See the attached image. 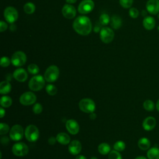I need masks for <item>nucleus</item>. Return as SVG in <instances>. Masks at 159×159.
Segmentation results:
<instances>
[{
  "mask_svg": "<svg viewBox=\"0 0 159 159\" xmlns=\"http://www.w3.org/2000/svg\"><path fill=\"white\" fill-rule=\"evenodd\" d=\"M73 27L78 34L87 35L92 30V24L88 17L79 16L74 20Z\"/></svg>",
  "mask_w": 159,
  "mask_h": 159,
  "instance_id": "f257e3e1",
  "label": "nucleus"
},
{
  "mask_svg": "<svg viewBox=\"0 0 159 159\" xmlns=\"http://www.w3.org/2000/svg\"><path fill=\"white\" fill-rule=\"evenodd\" d=\"M45 78L41 75H36L33 76L29 82V88L34 91L41 90L45 85Z\"/></svg>",
  "mask_w": 159,
  "mask_h": 159,
  "instance_id": "f03ea898",
  "label": "nucleus"
},
{
  "mask_svg": "<svg viewBox=\"0 0 159 159\" xmlns=\"http://www.w3.org/2000/svg\"><path fill=\"white\" fill-rule=\"evenodd\" d=\"M59 69L56 65H51L47 68L45 73L44 78L48 83L55 81L59 76Z\"/></svg>",
  "mask_w": 159,
  "mask_h": 159,
  "instance_id": "7ed1b4c3",
  "label": "nucleus"
},
{
  "mask_svg": "<svg viewBox=\"0 0 159 159\" xmlns=\"http://www.w3.org/2000/svg\"><path fill=\"white\" fill-rule=\"evenodd\" d=\"M25 137L29 142H34L37 141L39 137V131L38 128L34 125H29L25 130Z\"/></svg>",
  "mask_w": 159,
  "mask_h": 159,
  "instance_id": "20e7f679",
  "label": "nucleus"
},
{
  "mask_svg": "<svg viewBox=\"0 0 159 159\" xmlns=\"http://www.w3.org/2000/svg\"><path fill=\"white\" fill-rule=\"evenodd\" d=\"M79 108L80 110L86 113L94 112L96 109L94 102L89 98L82 99L79 102Z\"/></svg>",
  "mask_w": 159,
  "mask_h": 159,
  "instance_id": "39448f33",
  "label": "nucleus"
},
{
  "mask_svg": "<svg viewBox=\"0 0 159 159\" xmlns=\"http://www.w3.org/2000/svg\"><path fill=\"white\" fill-rule=\"evenodd\" d=\"M12 152L17 157H23L28 153L29 147L23 142H17L13 145Z\"/></svg>",
  "mask_w": 159,
  "mask_h": 159,
  "instance_id": "423d86ee",
  "label": "nucleus"
},
{
  "mask_svg": "<svg viewBox=\"0 0 159 159\" xmlns=\"http://www.w3.org/2000/svg\"><path fill=\"white\" fill-rule=\"evenodd\" d=\"M27 60L25 54L22 51L16 52L11 57V63L15 66H23Z\"/></svg>",
  "mask_w": 159,
  "mask_h": 159,
  "instance_id": "0eeeda50",
  "label": "nucleus"
},
{
  "mask_svg": "<svg viewBox=\"0 0 159 159\" xmlns=\"http://www.w3.org/2000/svg\"><path fill=\"white\" fill-rule=\"evenodd\" d=\"M24 129L20 125H14L10 129L9 136L14 141H19L21 140L24 136Z\"/></svg>",
  "mask_w": 159,
  "mask_h": 159,
  "instance_id": "6e6552de",
  "label": "nucleus"
},
{
  "mask_svg": "<svg viewBox=\"0 0 159 159\" xmlns=\"http://www.w3.org/2000/svg\"><path fill=\"white\" fill-rule=\"evenodd\" d=\"M114 37V31L107 27H104L100 30V38L102 42L109 43L112 41Z\"/></svg>",
  "mask_w": 159,
  "mask_h": 159,
  "instance_id": "1a4fd4ad",
  "label": "nucleus"
},
{
  "mask_svg": "<svg viewBox=\"0 0 159 159\" xmlns=\"http://www.w3.org/2000/svg\"><path fill=\"white\" fill-rule=\"evenodd\" d=\"M94 7V3L92 0H83L78 7V11L81 14H86L91 12Z\"/></svg>",
  "mask_w": 159,
  "mask_h": 159,
  "instance_id": "9d476101",
  "label": "nucleus"
},
{
  "mask_svg": "<svg viewBox=\"0 0 159 159\" xmlns=\"http://www.w3.org/2000/svg\"><path fill=\"white\" fill-rule=\"evenodd\" d=\"M4 17L7 22L12 24L17 20L18 18V12L14 7L9 6L5 9L4 11Z\"/></svg>",
  "mask_w": 159,
  "mask_h": 159,
  "instance_id": "9b49d317",
  "label": "nucleus"
},
{
  "mask_svg": "<svg viewBox=\"0 0 159 159\" xmlns=\"http://www.w3.org/2000/svg\"><path fill=\"white\" fill-rule=\"evenodd\" d=\"M36 96L32 92L27 91L23 93L20 98L19 101L24 106H29L33 104L36 101Z\"/></svg>",
  "mask_w": 159,
  "mask_h": 159,
  "instance_id": "f8f14e48",
  "label": "nucleus"
},
{
  "mask_svg": "<svg viewBox=\"0 0 159 159\" xmlns=\"http://www.w3.org/2000/svg\"><path fill=\"white\" fill-rule=\"evenodd\" d=\"M146 9L149 14H157L159 12V0H148L146 3Z\"/></svg>",
  "mask_w": 159,
  "mask_h": 159,
  "instance_id": "ddd939ff",
  "label": "nucleus"
},
{
  "mask_svg": "<svg viewBox=\"0 0 159 159\" xmlns=\"http://www.w3.org/2000/svg\"><path fill=\"white\" fill-rule=\"evenodd\" d=\"M62 14L63 16L68 19H71L75 17L76 16V9L74 6L70 4H65L63 6L62 10Z\"/></svg>",
  "mask_w": 159,
  "mask_h": 159,
  "instance_id": "4468645a",
  "label": "nucleus"
},
{
  "mask_svg": "<svg viewBox=\"0 0 159 159\" xmlns=\"http://www.w3.org/2000/svg\"><path fill=\"white\" fill-rule=\"evenodd\" d=\"M66 128L67 130L72 135L78 134L80 130V126L78 122L74 119H69L66 121Z\"/></svg>",
  "mask_w": 159,
  "mask_h": 159,
  "instance_id": "2eb2a0df",
  "label": "nucleus"
},
{
  "mask_svg": "<svg viewBox=\"0 0 159 159\" xmlns=\"http://www.w3.org/2000/svg\"><path fill=\"white\" fill-rule=\"evenodd\" d=\"M157 124V121L155 118L152 116H148L146 117L143 122H142V127L144 130L147 131H150L153 130Z\"/></svg>",
  "mask_w": 159,
  "mask_h": 159,
  "instance_id": "dca6fc26",
  "label": "nucleus"
},
{
  "mask_svg": "<svg viewBox=\"0 0 159 159\" xmlns=\"http://www.w3.org/2000/svg\"><path fill=\"white\" fill-rule=\"evenodd\" d=\"M81 150V144L80 142V141L77 140H75L69 143L68 151L71 154L73 155H76L80 153Z\"/></svg>",
  "mask_w": 159,
  "mask_h": 159,
  "instance_id": "f3484780",
  "label": "nucleus"
},
{
  "mask_svg": "<svg viewBox=\"0 0 159 159\" xmlns=\"http://www.w3.org/2000/svg\"><path fill=\"white\" fill-rule=\"evenodd\" d=\"M13 77L19 82L25 81L28 77L26 71L23 68H17L13 73Z\"/></svg>",
  "mask_w": 159,
  "mask_h": 159,
  "instance_id": "a211bd4d",
  "label": "nucleus"
},
{
  "mask_svg": "<svg viewBox=\"0 0 159 159\" xmlns=\"http://www.w3.org/2000/svg\"><path fill=\"white\" fill-rule=\"evenodd\" d=\"M155 20L152 16H147L143 20V25L147 30H151L155 26Z\"/></svg>",
  "mask_w": 159,
  "mask_h": 159,
  "instance_id": "6ab92c4d",
  "label": "nucleus"
},
{
  "mask_svg": "<svg viewBox=\"0 0 159 159\" xmlns=\"http://www.w3.org/2000/svg\"><path fill=\"white\" fill-rule=\"evenodd\" d=\"M58 143L62 145H67L70 142V136L64 132H60L57 134L56 137Z\"/></svg>",
  "mask_w": 159,
  "mask_h": 159,
  "instance_id": "aec40b11",
  "label": "nucleus"
},
{
  "mask_svg": "<svg viewBox=\"0 0 159 159\" xmlns=\"http://www.w3.org/2000/svg\"><path fill=\"white\" fill-rule=\"evenodd\" d=\"M138 147L142 150H147L150 147V142L146 137L140 138L138 141Z\"/></svg>",
  "mask_w": 159,
  "mask_h": 159,
  "instance_id": "412c9836",
  "label": "nucleus"
},
{
  "mask_svg": "<svg viewBox=\"0 0 159 159\" xmlns=\"http://www.w3.org/2000/svg\"><path fill=\"white\" fill-rule=\"evenodd\" d=\"M111 25L114 29H118L122 25L121 18L116 15L112 16L111 19Z\"/></svg>",
  "mask_w": 159,
  "mask_h": 159,
  "instance_id": "4be33fe9",
  "label": "nucleus"
},
{
  "mask_svg": "<svg viewBox=\"0 0 159 159\" xmlns=\"http://www.w3.org/2000/svg\"><path fill=\"white\" fill-rule=\"evenodd\" d=\"M147 156L148 159H159V148L152 147L150 148L147 153Z\"/></svg>",
  "mask_w": 159,
  "mask_h": 159,
  "instance_id": "5701e85b",
  "label": "nucleus"
},
{
  "mask_svg": "<svg viewBox=\"0 0 159 159\" xmlns=\"http://www.w3.org/2000/svg\"><path fill=\"white\" fill-rule=\"evenodd\" d=\"M11 90V84L7 81H3L0 84V93L6 94L9 93Z\"/></svg>",
  "mask_w": 159,
  "mask_h": 159,
  "instance_id": "b1692460",
  "label": "nucleus"
},
{
  "mask_svg": "<svg viewBox=\"0 0 159 159\" xmlns=\"http://www.w3.org/2000/svg\"><path fill=\"white\" fill-rule=\"evenodd\" d=\"M98 152L102 155H106L109 153L111 150V147L107 143H101L99 145L98 148Z\"/></svg>",
  "mask_w": 159,
  "mask_h": 159,
  "instance_id": "393cba45",
  "label": "nucleus"
},
{
  "mask_svg": "<svg viewBox=\"0 0 159 159\" xmlns=\"http://www.w3.org/2000/svg\"><path fill=\"white\" fill-rule=\"evenodd\" d=\"M12 99L7 96H3L1 98L0 104L3 107H9L12 104Z\"/></svg>",
  "mask_w": 159,
  "mask_h": 159,
  "instance_id": "a878e982",
  "label": "nucleus"
},
{
  "mask_svg": "<svg viewBox=\"0 0 159 159\" xmlns=\"http://www.w3.org/2000/svg\"><path fill=\"white\" fill-rule=\"evenodd\" d=\"M35 6L32 2H27L24 6V11L27 14H31L34 12Z\"/></svg>",
  "mask_w": 159,
  "mask_h": 159,
  "instance_id": "bb28decb",
  "label": "nucleus"
},
{
  "mask_svg": "<svg viewBox=\"0 0 159 159\" xmlns=\"http://www.w3.org/2000/svg\"><path fill=\"white\" fill-rule=\"evenodd\" d=\"M143 108H144L146 111H153V110L154 109V108H155L154 102H153L152 100H150V99L145 100V101L143 102Z\"/></svg>",
  "mask_w": 159,
  "mask_h": 159,
  "instance_id": "cd10ccee",
  "label": "nucleus"
},
{
  "mask_svg": "<svg viewBox=\"0 0 159 159\" xmlns=\"http://www.w3.org/2000/svg\"><path fill=\"white\" fill-rule=\"evenodd\" d=\"M114 148L115 150H117L118 152H122L123 151L125 148V143L122 140L117 141L114 144Z\"/></svg>",
  "mask_w": 159,
  "mask_h": 159,
  "instance_id": "c85d7f7f",
  "label": "nucleus"
},
{
  "mask_svg": "<svg viewBox=\"0 0 159 159\" xmlns=\"http://www.w3.org/2000/svg\"><path fill=\"white\" fill-rule=\"evenodd\" d=\"M27 70H28V71L30 74H32V75L37 74L39 71V66L36 64H34V63L30 64L27 67Z\"/></svg>",
  "mask_w": 159,
  "mask_h": 159,
  "instance_id": "c756f323",
  "label": "nucleus"
},
{
  "mask_svg": "<svg viewBox=\"0 0 159 159\" xmlns=\"http://www.w3.org/2000/svg\"><path fill=\"white\" fill-rule=\"evenodd\" d=\"M45 89H46L47 93L50 96H53V95L56 94V93L57 92V89L55 87V86H54L53 84H48L46 86Z\"/></svg>",
  "mask_w": 159,
  "mask_h": 159,
  "instance_id": "7c9ffc66",
  "label": "nucleus"
},
{
  "mask_svg": "<svg viewBox=\"0 0 159 159\" xmlns=\"http://www.w3.org/2000/svg\"><path fill=\"white\" fill-rule=\"evenodd\" d=\"M110 21V17L107 14H102L99 17V22L102 25H107Z\"/></svg>",
  "mask_w": 159,
  "mask_h": 159,
  "instance_id": "2f4dec72",
  "label": "nucleus"
},
{
  "mask_svg": "<svg viewBox=\"0 0 159 159\" xmlns=\"http://www.w3.org/2000/svg\"><path fill=\"white\" fill-rule=\"evenodd\" d=\"M108 159H122V156L118 151L112 150L109 152Z\"/></svg>",
  "mask_w": 159,
  "mask_h": 159,
  "instance_id": "473e14b6",
  "label": "nucleus"
},
{
  "mask_svg": "<svg viewBox=\"0 0 159 159\" xmlns=\"http://www.w3.org/2000/svg\"><path fill=\"white\" fill-rule=\"evenodd\" d=\"M134 0H119V3L124 8H129L131 7Z\"/></svg>",
  "mask_w": 159,
  "mask_h": 159,
  "instance_id": "72a5a7b5",
  "label": "nucleus"
},
{
  "mask_svg": "<svg viewBox=\"0 0 159 159\" xmlns=\"http://www.w3.org/2000/svg\"><path fill=\"white\" fill-rule=\"evenodd\" d=\"M9 130V127L7 124L5 123L0 124V134L4 135L7 134Z\"/></svg>",
  "mask_w": 159,
  "mask_h": 159,
  "instance_id": "f704fd0d",
  "label": "nucleus"
},
{
  "mask_svg": "<svg viewBox=\"0 0 159 159\" xmlns=\"http://www.w3.org/2000/svg\"><path fill=\"white\" fill-rule=\"evenodd\" d=\"M129 16L132 17V18H137L139 15V12L138 11V9L137 8H135V7H132L129 9Z\"/></svg>",
  "mask_w": 159,
  "mask_h": 159,
  "instance_id": "c9c22d12",
  "label": "nucleus"
},
{
  "mask_svg": "<svg viewBox=\"0 0 159 159\" xmlns=\"http://www.w3.org/2000/svg\"><path fill=\"white\" fill-rule=\"evenodd\" d=\"M11 60L7 57H2L1 59V66L2 67H7L10 65Z\"/></svg>",
  "mask_w": 159,
  "mask_h": 159,
  "instance_id": "e433bc0d",
  "label": "nucleus"
},
{
  "mask_svg": "<svg viewBox=\"0 0 159 159\" xmlns=\"http://www.w3.org/2000/svg\"><path fill=\"white\" fill-rule=\"evenodd\" d=\"M33 112L35 113V114H40L42 112V110H43V107H42V106L40 104V103H35L34 104V106H33Z\"/></svg>",
  "mask_w": 159,
  "mask_h": 159,
  "instance_id": "4c0bfd02",
  "label": "nucleus"
},
{
  "mask_svg": "<svg viewBox=\"0 0 159 159\" xmlns=\"http://www.w3.org/2000/svg\"><path fill=\"white\" fill-rule=\"evenodd\" d=\"M7 28V24L4 22V21H1L0 22V31L2 32H4L5 31Z\"/></svg>",
  "mask_w": 159,
  "mask_h": 159,
  "instance_id": "58836bf2",
  "label": "nucleus"
},
{
  "mask_svg": "<svg viewBox=\"0 0 159 159\" xmlns=\"http://www.w3.org/2000/svg\"><path fill=\"white\" fill-rule=\"evenodd\" d=\"M9 138L7 137H2L1 139V142L2 145H7L9 143Z\"/></svg>",
  "mask_w": 159,
  "mask_h": 159,
  "instance_id": "ea45409f",
  "label": "nucleus"
},
{
  "mask_svg": "<svg viewBox=\"0 0 159 159\" xmlns=\"http://www.w3.org/2000/svg\"><path fill=\"white\" fill-rule=\"evenodd\" d=\"M57 140V139L55 138L54 137H50L48 139V143L50 145H54L55 143Z\"/></svg>",
  "mask_w": 159,
  "mask_h": 159,
  "instance_id": "a19ab883",
  "label": "nucleus"
},
{
  "mask_svg": "<svg viewBox=\"0 0 159 159\" xmlns=\"http://www.w3.org/2000/svg\"><path fill=\"white\" fill-rule=\"evenodd\" d=\"M0 114H1V118H2L5 115V110L2 107L0 109Z\"/></svg>",
  "mask_w": 159,
  "mask_h": 159,
  "instance_id": "79ce46f5",
  "label": "nucleus"
},
{
  "mask_svg": "<svg viewBox=\"0 0 159 159\" xmlns=\"http://www.w3.org/2000/svg\"><path fill=\"white\" fill-rule=\"evenodd\" d=\"M96 114H95V113H94V112H91V113H90V115H89V118L91 119H96Z\"/></svg>",
  "mask_w": 159,
  "mask_h": 159,
  "instance_id": "37998d69",
  "label": "nucleus"
},
{
  "mask_svg": "<svg viewBox=\"0 0 159 159\" xmlns=\"http://www.w3.org/2000/svg\"><path fill=\"white\" fill-rule=\"evenodd\" d=\"M75 159H86V158L82 155H78L76 156Z\"/></svg>",
  "mask_w": 159,
  "mask_h": 159,
  "instance_id": "c03bdc74",
  "label": "nucleus"
},
{
  "mask_svg": "<svg viewBox=\"0 0 159 159\" xmlns=\"http://www.w3.org/2000/svg\"><path fill=\"white\" fill-rule=\"evenodd\" d=\"M77 0H66V2L68 4H73L76 2Z\"/></svg>",
  "mask_w": 159,
  "mask_h": 159,
  "instance_id": "a18cd8bd",
  "label": "nucleus"
},
{
  "mask_svg": "<svg viewBox=\"0 0 159 159\" xmlns=\"http://www.w3.org/2000/svg\"><path fill=\"white\" fill-rule=\"evenodd\" d=\"M99 30H100V27H99V26H95L94 27V31L95 32H99Z\"/></svg>",
  "mask_w": 159,
  "mask_h": 159,
  "instance_id": "49530a36",
  "label": "nucleus"
},
{
  "mask_svg": "<svg viewBox=\"0 0 159 159\" xmlns=\"http://www.w3.org/2000/svg\"><path fill=\"white\" fill-rule=\"evenodd\" d=\"M135 159H147V158L143 156H139V157H137Z\"/></svg>",
  "mask_w": 159,
  "mask_h": 159,
  "instance_id": "de8ad7c7",
  "label": "nucleus"
},
{
  "mask_svg": "<svg viewBox=\"0 0 159 159\" xmlns=\"http://www.w3.org/2000/svg\"><path fill=\"white\" fill-rule=\"evenodd\" d=\"M156 108H157V111L159 112V99H158V100L157 102V104H156Z\"/></svg>",
  "mask_w": 159,
  "mask_h": 159,
  "instance_id": "09e8293b",
  "label": "nucleus"
},
{
  "mask_svg": "<svg viewBox=\"0 0 159 159\" xmlns=\"http://www.w3.org/2000/svg\"><path fill=\"white\" fill-rule=\"evenodd\" d=\"M90 159H98V158L96 157H92Z\"/></svg>",
  "mask_w": 159,
  "mask_h": 159,
  "instance_id": "8fccbe9b",
  "label": "nucleus"
},
{
  "mask_svg": "<svg viewBox=\"0 0 159 159\" xmlns=\"http://www.w3.org/2000/svg\"><path fill=\"white\" fill-rule=\"evenodd\" d=\"M158 19H159V14H158Z\"/></svg>",
  "mask_w": 159,
  "mask_h": 159,
  "instance_id": "3c124183",
  "label": "nucleus"
}]
</instances>
